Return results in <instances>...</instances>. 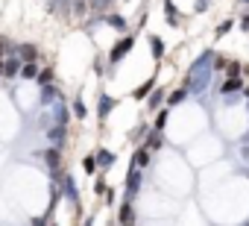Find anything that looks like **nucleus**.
<instances>
[{
  "label": "nucleus",
  "mask_w": 249,
  "mask_h": 226,
  "mask_svg": "<svg viewBox=\"0 0 249 226\" xmlns=\"http://www.w3.org/2000/svg\"><path fill=\"white\" fill-rule=\"evenodd\" d=\"M3 47H6V38H3V36H0V59H3V56H6V53H3Z\"/></svg>",
  "instance_id": "31"
},
{
  "label": "nucleus",
  "mask_w": 249,
  "mask_h": 226,
  "mask_svg": "<svg viewBox=\"0 0 249 226\" xmlns=\"http://www.w3.org/2000/svg\"><path fill=\"white\" fill-rule=\"evenodd\" d=\"M0 79H3V59H0Z\"/></svg>",
  "instance_id": "32"
},
{
  "label": "nucleus",
  "mask_w": 249,
  "mask_h": 226,
  "mask_svg": "<svg viewBox=\"0 0 249 226\" xmlns=\"http://www.w3.org/2000/svg\"><path fill=\"white\" fill-rule=\"evenodd\" d=\"M164 15H167V24H179V15H176V3H173V0H164Z\"/></svg>",
  "instance_id": "21"
},
{
  "label": "nucleus",
  "mask_w": 249,
  "mask_h": 226,
  "mask_svg": "<svg viewBox=\"0 0 249 226\" xmlns=\"http://www.w3.org/2000/svg\"><path fill=\"white\" fill-rule=\"evenodd\" d=\"M117 220H120V226H129L132 220H135V208H132V200H126L120 208H117Z\"/></svg>",
  "instance_id": "10"
},
{
  "label": "nucleus",
  "mask_w": 249,
  "mask_h": 226,
  "mask_svg": "<svg viewBox=\"0 0 249 226\" xmlns=\"http://www.w3.org/2000/svg\"><path fill=\"white\" fill-rule=\"evenodd\" d=\"M240 88H243L240 74H237V76H226V82H223V94H231V91H240Z\"/></svg>",
  "instance_id": "17"
},
{
  "label": "nucleus",
  "mask_w": 249,
  "mask_h": 226,
  "mask_svg": "<svg viewBox=\"0 0 249 226\" xmlns=\"http://www.w3.org/2000/svg\"><path fill=\"white\" fill-rule=\"evenodd\" d=\"M153 88H156V76H150V79H147L144 85H138V88L132 91V97H135V100H144V97H147V94H150Z\"/></svg>",
  "instance_id": "18"
},
{
  "label": "nucleus",
  "mask_w": 249,
  "mask_h": 226,
  "mask_svg": "<svg viewBox=\"0 0 249 226\" xmlns=\"http://www.w3.org/2000/svg\"><path fill=\"white\" fill-rule=\"evenodd\" d=\"M246 226H249V223H246Z\"/></svg>",
  "instance_id": "36"
},
{
  "label": "nucleus",
  "mask_w": 249,
  "mask_h": 226,
  "mask_svg": "<svg viewBox=\"0 0 249 226\" xmlns=\"http://www.w3.org/2000/svg\"><path fill=\"white\" fill-rule=\"evenodd\" d=\"M47 138L53 141V147H65V138H68V127H62V124H56V127H50L47 130Z\"/></svg>",
  "instance_id": "9"
},
{
  "label": "nucleus",
  "mask_w": 249,
  "mask_h": 226,
  "mask_svg": "<svg viewBox=\"0 0 249 226\" xmlns=\"http://www.w3.org/2000/svg\"><path fill=\"white\" fill-rule=\"evenodd\" d=\"M161 100H164V91H153V97L147 100V106H150V109H159V106H161Z\"/></svg>",
  "instance_id": "25"
},
{
  "label": "nucleus",
  "mask_w": 249,
  "mask_h": 226,
  "mask_svg": "<svg viewBox=\"0 0 249 226\" xmlns=\"http://www.w3.org/2000/svg\"><path fill=\"white\" fill-rule=\"evenodd\" d=\"M229 30H231V21H223V24L217 27V38H223V36H226Z\"/></svg>",
  "instance_id": "27"
},
{
  "label": "nucleus",
  "mask_w": 249,
  "mask_h": 226,
  "mask_svg": "<svg viewBox=\"0 0 249 226\" xmlns=\"http://www.w3.org/2000/svg\"><path fill=\"white\" fill-rule=\"evenodd\" d=\"M53 79H56V71H53V68H44V71H38V76H36L38 85H50Z\"/></svg>",
  "instance_id": "20"
},
{
  "label": "nucleus",
  "mask_w": 249,
  "mask_h": 226,
  "mask_svg": "<svg viewBox=\"0 0 249 226\" xmlns=\"http://www.w3.org/2000/svg\"><path fill=\"white\" fill-rule=\"evenodd\" d=\"M167 118H170V112H167V109H159V115H156V124H153V130H156V132H161V130H164V124H167Z\"/></svg>",
  "instance_id": "22"
},
{
  "label": "nucleus",
  "mask_w": 249,
  "mask_h": 226,
  "mask_svg": "<svg viewBox=\"0 0 249 226\" xmlns=\"http://www.w3.org/2000/svg\"><path fill=\"white\" fill-rule=\"evenodd\" d=\"M59 182H62V188H59V191H62V194H65L73 206H79V194H76V182H73V176L62 173V176H59Z\"/></svg>",
  "instance_id": "4"
},
{
  "label": "nucleus",
  "mask_w": 249,
  "mask_h": 226,
  "mask_svg": "<svg viewBox=\"0 0 249 226\" xmlns=\"http://www.w3.org/2000/svg\"><path fill=\"white\" fill-rule=\"evenodd\" d=\"M129 226H132V223H129Z\"/></svg>",
  "instance_id": "37"
},
{
  "label": "nucleus",
  "mask_w": 249,
  "mask_h": 226,
  "mask_svg": "<svg viewBox=\"0 0 249 226\" xmlns=\"http://www.w3.org/2000/svg\"><path fill=\"white\" fill-rule=\"evenodd\" d=\"M246 97H249V88H246Z\"/></svg>",
  "instance_id": "35"
},
{
  "label": "nucleus",
  "mask_w": 249,
  "mask_h": 226,
  "mask_svg": "<svg viewBox=\"0 0 249 226\" xmlns=\"http://www.w3.org/2000/svg\"><path fill=\"white\" fill-rule=\"evenodd\" d=\"M15 56H18L21 62H36V59H38V47H36V44H30V41L15 44Z\"/></svg>",
  "instance_id": "6"
},
{
  "label": "nucleus",
  "mask_w": 249,
  "mask_h": 226,
  "mask_svg": "<svg viewBox=\"0 0 249 226\" xmlns=\"http://www.w3.org/2000/svg\"><path fill=\"white\" fill-rule=\"evenodd\" d=\"M106 188H108V185H106V179H103V176H97V182H94V191H97V194H106Z\"/></svg>",
  "instance_id": "28"
},
{
  "label": "nucleus",
  "mask_w": 249,
  "mask_h": 226,
  "mask_svg": "<svg viewBox=\"0 0 249 226\" xmlns=\"http://www.w3.org/2000/svg\"><path fill=\"white\" fill-rule=\"evenodd\" d=\"M185 97H188V88H179L167 97V106H179V103H185Z\"/></svg>",
  "instance_id": "23"
},
{
  "label": "nucleus",
  "mask_w": 249,
  "mask_h": 226,
  "mask_svg": "<svg viewBox=\"0 0 249 226\" xmlns=\"http://www.w3.org/2000/svg\"><path fill=\"white\" fill-rule=\"evenodd\" d=\"M36 76H38V65H36V62H21V74H18V79L36 82Z\"/></svg>",
  "instance_id": "12"
},
{
  "label": "nucleus",
  "mask_w": 249,
  "mask_h": 226,
  "mask_svg": "<svg viewBox=\"0 0 249 226\" xmlns=\"http://www.w3.org/2000/svg\"><path fill=\"white\" fill-rule=\"evenodd\" d=\"M94 162H97V170H108L114 165V153L106 150V147H97L94 150Z\"/></svg>",
  "instance_id": "7"
},
{
  "label": "nucleus",
  "mask_w": 249,
  "mask_h": 226,
  "mask_svg": "<svg viewBox=\"0 0 249 226\" xmlns=\"http://www.w3.org/2000/svg\"><path fill=\"white\" fill-rule=\"evenodd\" d=\"M21 74V59L18 56H6L3 59V79H18Z\"/></svg>",
  "instance_id": "8"
},
{
  "label": "nucleus",
  "mask_w": 249,
  "mask_h": 226,
  "mask_svg": "<svg viewBox=\"0 0 249 226\" xmlns=\"http://www.w3.org/2000/svg\"><path fill=\"white\" fill-rule=\"evenodd\" d=\"M44 162H47L53 179H59V176H62V150H59V147H47V150H44Z\"/></svg>",
  "instance_id": "2"
},
{
  "label": "nucleus",
  "mask_w": 249,
  "mask_h": 226,
  "mask_svg": "<svg viewBox=\"0 0 249 226\" xmlns=\"http://www.w3.org/2000/svg\"><path fill=\"white\" fill-rule=\"evenodd\" d=\"M150 50H153V59H156V62L164 59V41H161L159 36H150Z\"/></svg>",
  "instance_id": "16"
},
{
  "label": "nucleus",
  "mask_w": 249,
  "mask_h": 226,
  "mask_svg": "<svg viewBox=\"0 0 249 226\" xmlns=\"http://www.w3.org/2000/svg\"><path fill=\"white\" fill-rule=\"evenodd\" d=\"M237 74H240V65H237V62H231V65H229V76H237Z\"/></svg>",
  "instance_id": "29"
},
{
  "label": "nucleus",
  "mask_w": 249,
  "mask_h": 226,
  "mask_svg": "<svg viewBox=\"0 0 249 226\" xmlns=\"http://www.w3.org/2000/svg\"><path fill=\"white\" fill-rule=\"evenodd\" d=\"M132 47H135V36L129 33V36H123L120 41H114V47H111V53H108V62H111V65L123 62V59L129 56V50H132Z\"/></svg>",
  "instance_id": "1"
},
{
  "label": "nucleus",
  "mask_w": 249,
  "mask_h": 226,
  "mask_svg": "<svg viewBox=\"0 0 249 226\" xmlns=\"http://www.w3.org/2000/svg\"><path fill=\"white\" fill-rule=\"evenodd\" d=\"M243 156H246V159H249V144H246V147H243Z\"/></svg>",
  "instance_id": "33"
},
{
  "label": "nucleus",
  "mask_w": 249,
  "mask_h": 226,
  "mask_svg": "<svg viewBox=\"0 0 249 226\" xmlns=\"http://www.w3.org/2000/svg\"><path fill=\"white\" fill-rule=\"evenodd\" d=\"M147 165H150V150H147V147H138L135 156H132V168L141 170V168H147Z\"/></svg>",
  "instance_id": "15"
},
{
  "label": "nucleus",
  "mask_w": 249,
  "mask_h": 226,
  "mask_svg": "<svg viewBox=\"0 0 249 226\" xmlns=\"http://www.w3.org/2000/svg\"><path fill=\"white\" fill-rule=\"evenodd\" d=\"M141 191V170L138 168H129V176H126V200H135Z\"/></svg>",
  "instance_id": "3"
},
{
  "label": "nucleus",
  "mask_w": 249,
  "mask_h": 226,
  "mask_svg": "<svg viewBox=\"0 0 249 226\" xmlns=\"http://www.w3.org/2000/svg\"><path fill=\"white\" fill-rule=\"evenodd\" d=\"M56 100H62V91L50 82V85H41V103L44 106H50V103H56Z\"/></svg>",
  "instance_id": "11"
},
{
  "label": "nucleus",
  "mask_w": 249,
  "mask_h": 226,
  "mask_svg": "<svg viewBox=\"0 0 249 226\" xmlns=\"http://www.w3.org/2000/svg\"><path fill=\"white\" fill-rule=\"evenodd\" d=\"M71 112H73L76 121H85V118H88V106L82 103V97H73V100H71Z\"/></svg>",
  "instance_id": "13"
},
{
  "label": "nucleus",
  "mask_w": 249,
  "mask_h": 226,
  "mask_svg": "<svg viewBox=\"0 0 249 226\" xmlns=\"http://www.w3.org/2000/svg\"><path fill=\"white\" fill-rule=\"evenodd\" d=\"M82 168H85V173H100V170H97V162H94V153L82 159Z\"/></svg>",
  "instance_id": "24"
},
{
  "label": "nucleus",
  "mask_w": 249,
  "mask_h": 226,
  "mask_svg": "<svg viewBox=\"0 0 249 226\" xmlns=\"http://www.w3.org/2000/svg\"><path fill=\"white\" fill-rule=\"evenodd\" d=\"M103 21L108 27H114L117 33H126V18H120V15H103Z\"/></svg>",
  "instance_id": "19"
},
{
  "label": "nucleus",
  "mask_w": 249,
  "mask_h": 226,
  "mask_svg": "<svg viewBox=\"0 0 249 226\" xmlns=\"http://www.w3.org/2000/svg\"><path fill=\"white\" fill-rule=\"evenodd\" d=\"M240 27H243V33H249V15H243V18H240Z\"/></svg>",
  "instance_id": "30"
},
{
  "label": "nucleus",
  "mask_w": 249,
  "mask_h": 226,
  "mask_svg": "<svg viewBox=\"0 0 249 226\" xmlns=\"http://www.w3.org/2000/svg\"><path fill=\"white\" fill-rule=\"evenodd\" d=\"M240 3H249V0H240Z\"/></svg>",
  "instance_id": "34"
},
{
  "label": "nucleus",
  "mask_w": 249,
  "mask_h": 226,
  "mask_svg": "<svg viewBox=\"0 0 249 226\" xmlns=\"http://www.w3.org/2000/svg\"><path fill=\"white\" fill-rule=\"evenodd\" d=\"M161 144H164V138H161V132H156V130H153V132H147V141H144L141 147H147V150L153 153V150H161Z\"/></svg>",
  "instance_id": "14"
},
{
  "label": "nucleus",
  "mask_w": 249,
  "mask_h": 226,
  "mask_svg": "<svg viewBox=\"0 0 249 226\" xmlns=\"http://www.w3.org/2000/svg\"><path fill=\"white\" fill-rule=\"evenodd\" d=\"M117 106V100L111 97V94H100V100H97V118L100 121H106L108 115H111V109Z\"/></svg>",
  "instance_id": "5"
},
{
  "label": "nucleus",
  "mask_w": 249,
  "mask_h": 226,
  "mask_svg": "<svg viewBox=\"0 0 249 226\" xmlns=\"http://www.w3.org/2000/svg\"><path fill=\"white\" fill-rule=\"evenodd\" d=\"M30 226H50V214H41V217H33Z\"/></svg>",
  "instance_id": "26"
}]
</instances>
